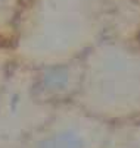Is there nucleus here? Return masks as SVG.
I'll return each mask as SVG.
<instances>
[{"mask_svg": "<svg viewBox=\"0 0 140 148\" xmlns=\"http://www.w3.org/2000/svg\"><path fill=\"white\" fill-rule=\"evenodd\" d=\"M38 148H84V142L77 134L61 132L43 139Z\"/></svg>", "mask_w": 140, "mask_h": 148, "instance_id": "1", "label": "nucleus"}, {"mask_svg": "<svg viewBox=\"0 0 140 148\" xmlns=\"http://www.w3.org/2000/svg\"><path fill=\"white\" fill-rule=\"evenodd\" d=\"M18 5V0H0V9H10L12 6Z\"/></svg>", "mask_w": 140, "mask_h": 148, "instance_id": "2", "label": "nucleus"}]
</instances>
